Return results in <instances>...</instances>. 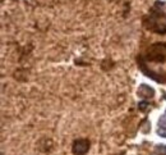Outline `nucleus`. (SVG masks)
I'll return each instance as SVG.
<instances>
[{"label": "nucleus", "instance_id": "obj_1", "mask_svg": "<svg viewBox=\"0 0 166 155\" xmlns=\"http://www.w3.org/2000/svg\"><path fill=\"white\" fill-rule=\"evenodd\" d=\"M90 149V142L85 138L77 140L73 144V154L74 155H85Z\"/></svg>", "mask_w": 166, "mask_h": 155}, {"label": "nucleus", "instance_id": "obj_2", "mask_svg": "<svg viewBox=\"0 0 166 155\" xmlns=\"http://www.w3.org/2000/svg\"><path fill=\"white\" fill-rule=\"evenodd\" d=\"M154 89L147 86V85H141L139 89H138V94H139V96L142 97H152L154 96Z\"/></svg>", "mask_w": 166, "mask_h": 155}, {"label": "nucleus", "instance_id": "obj_3", "mask_svg": "<svg viewBox=\"0 0 166 155\" xmlns=\"http://www.w3.org/2000/svg\"><path fill=\"white\" fill-rule=\"evenodd\" d=\"M156 151L160 155H166V145H157L156 146Z\"/></svg>", "mask_w": 166, "mask_h": 155}, {"label": "nucleus", "instance_id": "obj_4", "mask_svg": "<svg viewBox=\"0 0 166 155\" xmlns=\"http://www.w3.org/2000/svg\"><path fill=\"white\" fill-rule=\"evenodd\" d=\"M147 105H148L147 101H141L139 104H138V108H139L141 110H146L147 109Z\"/></svg>", "mask_w": 166, "mask_h": 155}, {"label": "nucleus", "instance_id": "obj_5", "mask_svg": "<svg viewBox=\"0 0 166 155\" xmlns=\"http://www.w3.org/2000/svg\"><path fill=\"white\" fill-rule=\"evenodd\" d=\"M159 135L162 137H166V128H159Z\"/></svg>", "mask_w": 166, "mask_h": 155}]
</instances>
